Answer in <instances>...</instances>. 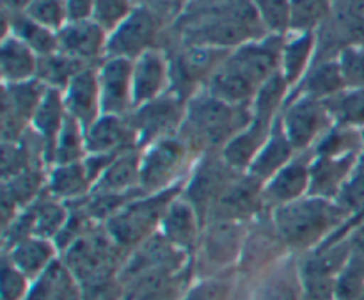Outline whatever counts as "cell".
I'll return each mask as SVG.
<instances>
[{"label":"cell","instance_id":"obj_1","mask_svg":"<svg viewBox=\"0 0 364 300\" xmlns=\"http://www.w3.org/2000/svg\"><path fill=\"white\" fill-rule=\"evenodd\" d=\"M270 217L284 247L304 255L340 235L352 220L340 203L316 195H306L301 201L272 210Z\"/></svg>","mask_w":364,"mask_h":300},{"label":"cell","instance_id":"obj_2","mask_svg":"<svg viewBox=\"0 0 364 300\" xmlns=\"http://www.w3.org/2000/svg\"><path fill=\"white\" fill-rule=\"evenodd\" d=\"M252 119L251 105H230L201 89L187 102V114L180 134L198 156L215 153Z\"/></svg>","mask_w":364,"mask_h":300},{"label":"cell","instance_id":"obj_3","mask_svg":"<svg viewBox=\"0 0 364 300\" xmlns=\"http://www.w3.org/2000/svg\"><path fill=\"white\" fill-rule=\"evenodd\" d=\"M127 258V252L110 238L103 224L92 227L60 255L63 263L82 288L98 286L119 279V272Z\"/></svg>","mask_w":364,"mask_h":300},{"label":"cell","instance_id":"obj_4","mask_svg":"<svg viewBox=\"0 0 364 300\" xmlns=\"http://www.w3.org/2000/svg\"><path fill=\"white\" fill-rule=\"evenodd\" d=\"M185 183L155 194H142L124 206L117 215L105 223L107 233L127 255L155 237L160 231L164 215L176 198L183 194Z\"/></svg>","mask_w":364,"mask_h":300},{"label":"cell","instance_id":"obj_5","mask_svg":"<svg viewBox=\"0 0 364 300\" xmlns=\"http://www.w3.org/2000/svg\"><path fill=\"white\" fill-rule=\"evenodd\" d=\"M198 159L181 134L151 142L141 149L142 191L155 194L185 183Z\"/></svg>","mask_w":364,"mask_h":300},{"label":"cell","instance_id":"obj_6","mask_svg":"<svg viewBox=\"0 0 364 300\" xmlns=\"http://www.w3.org/2000/svg\"><path fill=\"white\" fill-rule=\"evenodd\" d=\"M171 13L151 9V7H135L134 13L109 36L107 57H124L137 59L151 48H159V38L166 28Z\"/></svg>","mask_w":364,"mask_h":300},{"label":"cell","instance_id":"obj_7","mask_svg":"<svg viewBox=\"0 0 364 300\" xmlns=\"http://www.w3.org/2000/svg\"><path fill=\"white\" fill-rule=\"evenodd\" d=\"M281 123L297 153H308L334 127L327 103L309 96H290Z\"/></svg>","mask_w":364,"mask_h":300},{"label":"cell","instance_id":"obj_8","mask_svg":"<svg viewBox=\"0 0 364 300\" xmlns=\"http://www.w3.org/2000/svg\"><path fill=\"white\" fill-rule=\"evenodd\" d=\"M187 102L180 92L171 89L160 98L132 110L128 121L137 132L139 148L142 149L159 139L180 134L187 114Z\"/></svg>","mask_w":364,"mask_h":300},{"label":"cell","instance_id":"obj_9","mask_svg":"<svg viewBox=\"0 0 364 300\" xmlns=\"http://www.w3.org/2000/svg\"><path fill=\"white\" fill-rule=\"evenodd\" d=\"M235 174L238 173L231 171L224 164L219 151L205 153L196 160L194 167L185 181L183 198L198 210L205 226L217 198Z\"/></svg>","mask_w":364,"mask_h":300},{"label":"cell","instance_id":"obj_10","mask_svg":"<svg viewBox=\"0 0 364 300\" xmlns=\"http://www.w3.org/2000/svg\"><path fill=\"white\" fill-rule=\"evenodd\" d=\"M263 210H267L263 203V183L249 176L247 173L235 174L217 198L206 223L226 220L245 224Z\"/></svg>","mask_w":364,"mask_h":300},{"label":"cell","instance_id":"obj_11","mask_svg":"<svg viewBox=\"0 0 364 300\" xmlns=\"http://www.w3.org/2000/svg\"><path fill=\"white\" fill-rule=\"evenodd\" d=\"M103 114L130 116L134 103V60L124 57H105L98 64Z\"/></svg>","mask_w":364,"mask_h":300},{"label":"cell","instance_id":"obj_12","mask_svg":"<svg viewBox=\"0 0 364 300\" xmlns=\"http://www.w3.org/2000/svg\"><path fill=\"white\" fill-rule=\"evenodd\" d=\"M311 151L297 153L288 166L263 183V203L267 210L301 201L311 192Z\"/></svg>","mask_w":364,"mask_h":300},{"label":"cell","instance_id":"obj_13","mask_svg":"<svg viewBox=\"0 0 364 300\" xmlns=\"http://www.w3.org/2000/svg\"><path fill=\"white\" fill-rule=\"evenodd\" d=\"M173 89V63L166 50L151 48L134 59L135 109Z\"/></svg>","mask_w":364,"mask_h":300},{"label":"cell","instance_id":"obj_14","mask_svg":"<svg viewBox=\"0 0 364 300\" xmlns=\"http://www.w3.org/2000/svg\"><path fill=\"white\" fill-rule=\"evenodd\" d=\"M57 36H59V52L80 63L98 66L107 57L110 34L95 20L68 21L57 32Z\"/></svg>","mask_w":364,"mask_h":300},{"label":"cell","instance_id":"obj_15","mask_svg":"<svg viewBox=\"0 0 364 300\" xmlns=\"http://www.w3.org/2000/svg\"><path fill=\"white\" fill-rule=\"evenodd\" d=\"M68 116L77 119L87 130L103 114L98 66H85L78 71L63 91Z\"/></svg>","mask_w":364,"mask_h":300},{"label":"cell","instance_id":"obj_16","mask_svg":"<svg viewBox=\"0 0 364 300\" xmlns=\"http://www.w3.org/2000/svg\"><path fill=\"white\" fill-rule=\"evenodd\" d=\"M203 230H205V223L199 217L198 210L181 194L167 208L159 233L174 247L187 252L188 256H194L201 242Z\"/></svg>","mask_w":364,"mask_h":300},{"label":"cell","instance_id":"obj_17","mask_svg":"<svg viewBox=\"0 0 364 300\" xmlns=\"http://www.w3.org/2000/svg\"><path fill=\"white\" fill-rule=\"evenodd\" d=\"M311 192L309 195L336 201L348 178L358 169L361 155H315L311 151Z\"/></svg>","mask_w":364,"mask_h":300},{"label":"cell","instance_id":"obj_18","mask_svg":"<svg viewBox=\"0 0 364 300\" xmlns=\"http://www.w3.org/2000/svg\"><path fill=\"white\" fill-rule=\"evenodd\" d=\"M85 141H87V153L117 155L132 149H141L137 132L128 121V116L102 114L100 119L85 130Z\"/></svg>","mask_w":364,"mask_h":300},{"label":"cell","instance_id":"obj_19","mask_svg":"<svg viewBox=\"0 0 364 300\" xmlns=\"http://www.w3.org/2000/svg\"><path fill=\"white\" fill-rule=\"evenodd\" d=\"M272 128L274 124L263 123V121L252 117L251 123L244 130L238 132L235 137H231L226 142V146L220 149V159L224 160V164L231 171L238 174H245L249 167L252 166L256 156H258V153L265 146V142L269 141Z\"/></svg>","mask_w":364,"mask_h":300},{"label":"cell","instance_id":"obj_20","mask_svg":"<svg viewBox=\"0 0 364 300\" xmlns=\"http://www.w3.org/2000/svg\"><path fill=\"white\" fill-rule=\"evenodd\" d=\"M318 46L316 32H288L284 36L283 52H281L279 75L294 91L302 78L315 64V53Z\"/></svg>","mask_w":364,"mask_h":300},{"label":"cell","instance_id":"obj_21","mask_svg":"<svg viewBox=\"0 0 364 300\" xmlns=\"http://www.w3.org/2000/svg\"><path fill=\"white\" fill-rule=\"evenodd\" d=\"M2 256L9 259L28 279L36 281L60 258V252L53 240L31 237L16 244L14 247L4 251Z\"/></svg>","mask_w":364,"mask_h":300},{"label":"cell","instance_id":"obj_22","mask_svg":"<svg viewBox=\"0 0 364 300\" xmlns=\"http://www.w3.org/2000/svg\"><path fill=\"white\" fill-rule=\"evenodd\" d=\"M205 91L230 105H251L258 92V85L249 80L238 68L226 59L217 66V70L210 75L205 84Z\"/></svg>","mask_w":364,"mask_h":300},{"label":"cell","instance_id":"obj_23","mask_svg":"<svg viewBox=\"0 0 364 300\" xmlns=\"http://www.w3.org/2000/svg\"><path fill=\"white\" fill-rule=\"evenodd\" d=\"M95 183L89 178L84 164H68V166H52L46 176V194L50 198L75 205L92 194Z\"/></svg>","mask_w":364,"mask_h":300},{"label":"cell","instance_id":"obj_24","mask_svg":"<svg viewBox=\"0 0 364 300\" xmlns=\"http://www.w3.org/2000/svg\"><path fill=\"white\" fill-rule=\"evenodd\" d=\"M295 156H297V151H295L294 144L288 139L279 116L276 123H274L269 141L265 142L262 151L258 153V156L252 162V166L249 167L247 174L255 178V180H258L259 183H267L274 174L279 173Z\"/></svg>","mask_w":364,"mask_h":300},{"label":"cell","instance_id":"obj_25","mask_svg":"<svg viewBox=\"0 0 364 300\" xmlns=\"http://www.w3.org/2000/svg\"><path fill=\"white\" fill-rule=\"evenodd\" d=\"M66 119L68 110L66 105H64L63 91L48 87L46 96L43 98L41 105L36 110L34 117H32L31 121L32 132H34V134L41 139L43 144H45L48 167H52L53 148H55V142L57 139H59V134L60 130H63Z\"/></svg>","mask_w":364,"mask_h":300},{"label":"cell","instance_id":"obj_26","mask_svg":"<svg viewBox=\"0 0 364 300\" xmlns=\"http://www.w3.org/2000/svg\"><path fill=\"white\" fill-rule=\"evenodd\" d=\"M0 73H2V84H18V82L38 78L39 55L13 34L2 36Z\"/></svg>","mask_w":364,"mask_h":300},{"label":"cell","instance_id":"obj_27","mask_svg":"<svg viewBox=\"0 0 364 300\" xmlns=\"http://www.w3.org/2000/svg\"><path fill=\"white\" fill-rule=\"evenodd\" d=\"M345 89H347V84H345L340 64L334 55L329 59L315 60L311 70L306 73V77L291 91L290 96H309V98L327 102Z\"/></svg>","mask_w":364,"mask_h":300},{"label":"cell","instance_id":"obj_28","mask_svg":"<svg viewBox=\"0 0 364 300\" xmlns=\"http://www.w3.org/2000/svg\"><path fill=\"white\" fill-rule=\"evenodd\" d=\"M2 36L13 34L14 38L23 41L28 48L34 50L39 57H46L59 52V36H57V32L38 23V21L28 18L25 13L11 14L2 11Z\"/></svg>","mask_w":364,"mask_h":300},{"label":"cell","instance_id":"obj_29","mask_svg":"<svg viewBox=\"0 0 364 300\" xmlns=\"http://www.w3.org/2000/svg\"><path fill=\"white\" fill-rule=\"evenodd\" d=\"M134 191H142L141 149H132L117 155L95 185L92 194H123Z\"/></svg>","mask_w":364,"mask_h":300},{"label":"cell","instance_id":"obj_30","mask_svg":"<svg viewBox=\"0 0 364 300\" xmlns=\"http://www.w3.org/2000/svg\"><path fill=\"white\" fill-rule=\"evenodd\" d=\"M27 300H84V288L59 258L43 276L32 281Z\"/></svg>","mask_w":364,"mask_h":300},{"label":"cell","instance_id":"obj_31","mask_svg":"<svg viewBox=\"0 0 364 300\" xmlns=\"http://www.w3.org/2000/svg\"><path fill=\"white\" fill-rule=\"evenodd\" d=\"M48 85L39 78H32L18 84H2V110L16 116L18 119L31 124L36 110L46 96Z\"/></svg>","mask_w":364,"mask_h":300},{"label":"cell","instance_id":"obj_32","mask_svg":"<svg viewBox=\"0 0 364 300\" xmlns=\"http://www.w3.org/2000/svg\"><path fill=\"white\" fill-rule=\"evenodd\" d=\"M50 167L38 166L2 180V194L7 195L20 210L28 208L46 192V176Z\"/></svg>","mask_w":364,"mask_h":300},{"label":"cell","instance_id":"obj_33","mask_svg":"<svg viewBox=\"0 0 364 300\" xmlns=\"http://www.w3.org/2000/svg\"><path fill=\"white\" fill-rule=\"evenodd\" d=\"M34 215V237L55 240L57 235L63 231L64 224L70 219V205L43 194L41 198L31 205Z\"/></svg>","mask_w":364,"mask_h":300},{"label":"cell","instance_id":"obj_34","mask_svg":"<svg viewBox=\"0 0 364 300\" xmlns=\"http://www.w3.org/2000/svg\"><path fill=\"white\" fill-rule=\"evenodd\" d=\"M326 103L336 127L364 132V89L347 87Z\"/></svg>","mask_w":364,"mask_h":300},{"label":"cell","instance_id":"obj_35","mask_svg":"<svg viewBox=\"0 0 364 300\" xmlns=\"http://www.w3.org/2000/svg\"><path fill=\"white\" fill-rule=\"evenodd\" d=\"M87 141H85V128L68 116L63 130H60L59 139L53 148L52 166H68V164L84 162L87 156Z\"/></svg>","mask_w":364,"mask_h":300},{"label":"cell","instance_id":"obj_36","mask_svg":"<svg viewBox=\"0 0 364 300\" xmlns=\"http://www.w3.org/2000/svg\"><path fill=\"white\" fill-rule=\"evenodd\" d=\"M85 66H91V64H84L80 63V60L73 59V57L66 55V53L55 52L52 53V55L39 57L38 78L41 82H45L48 87L64 91L66 85L70 84L71 78H73L78 71L84 70Z\"/></svg>","mask_w":364,"mask_h":300},{"label":"cell","instance_id":"obj_37","mask_svg":"<svg viewBox=\"0 0 364 300\" xmlns=\"http://www.w3.org/2000/svg\"><path fill=\"white\" fill-rule=\"evenodd\" d=\"M333 0H290V32H318Z\"/></svg>","mask_w":364,"mask_h":300},{"label":"cell","instance_id":"obj_38","mask_svg":"<svg viewBox=\"0 0 364 300\" xmlns=\"http://www.w3.org/2000/svg\"><path fill=\"white\" fill-rule=\"evenodd\" d=\"M267 34L287 36L290 32V0H251Z\"/></svg>","mask_w":364,"mask_h":300},{"label":"cell","instance_id":"obj_39","mask_svg":"<svg viewBox=\"0 0 364 300\" xmlns=\"http://www.w3.org/2000/svg\"><path fill=\"white\" fill-rule=\"evenodd\" d=\"M137 4L134 0H95L92 20L112 34L128 16L135 11Z\"/></svg>","mask_w":364,"mask_h":300},{"label":"cell","instance_id":"obj_40","mask_svg":"<svg viewBox=\"0 0 364 300\" xmlns=\"http://www.w3.org/2000/svg\"><path fill=\"white\" fill-rule=\"evenodd\" d=\"M25 14L38 23L59 32L68 23L66 0H32Z\"/></svg>","mask_w":364,"mask_h":300},{"label":"cell","instance_id":"obj_41","mask_svg":"<svg viewBox=\"0 0 364 300\" xmlns=\"http://www.w3.org/2000/svg\"><path fill=\"white\" fill-rule=\"evenodd\" d=\"M336 59L347 87L364 89V46L345 45Z\"/></svg>","mask_w":364,"mask_h":300},{"label":"cell","instance_id":"obj_42","mask_svg":"<svg viewBox=\"0 0 364 300\" xmlns=\"http://www.w3.org/2000/svg\"><path fill=\"white\" fill-rule=\"evenodd\" d=\"M32 281L13 263L2 256V276H0V300H27Z\"/></svg>","mask_w":364,"mask_h":300},{"label":"cell","instance_id":"obj_43","mask_svg":"<svg viewBox=\"0 0 364 300\" xmlns=\"http://www.w3.org/2000/svg\"><path fill=\"white\" fill-rule=\"evenodd\" d=\"M233 290L235 286L231 279L210 276L199 283L191 284L181 300H231Z\"/></svg>","mask_w":364,"mask_h":300},{"label":"cell","instance_id":"obj_44","mask_svg":"<svg viewBox=\"0 0 364 300\" xmlns=\"http://www.w3.org/2000/svg\"><path fill=\"white\" fill-rule=\"evenodd\" d=\"M352 217L364 213V167L358 166L336 199Z\"/></svg>","mask_w":364,"mask_h":300},{"label":"cell","instance_id":"obj_45","mask_svg":"<svg viewBox=\"0 0 364 300\" xmlns=\"http://www.w3.org/2000/svg\"><path fill=\"white\" fill-rule=\"evenodd\" d=\"M124 290L119 279L98 284V286L84 288V300H123Z\"/></svg>","mask_w":364,"mask_h":300},{"label":"cell","instance_id":"obj_46","mask_svg":"<svg viewBox=\"0 0 364 300\" xmlns=\"http://www.w3.org/2000/svg\"><path fill=\"white\" fill-rule=\"evenodd\" d=\"M68 20L70 21H84L92 20L95 13V0H66Z\"/></svg>","mask_w":364,"mask_h":300},{"label":"cell","instance_id":"obj_47","mask_svg":"<svg viewBox=\"0 0 364 300\" xmlns=\"http://www.w3.org/2000/svg\"><path fill=\"white\" fill-rule=\"evenodd\" d=\"M137 6L142 7H151V9L166 11V13H171V11H176L178 6L174 4V0H134Z\"/></svg>","mask_w":364,"mask_h":300},{"label":"cell","instance_id":"obj_48","mask_svg":"<svg viewBox=\"0 0 364 300\" xmlns=\"http://www.w3.org/2000/svg\"><path fill=\"white\" fill-rule=\"evenodd\" d=\"M32 0H2V11L11 14L25 13V9L28 7Z\"/></svg>","mask_w":364,"mask_h":300},{"label":"cell","instance_id":"obj_49","mask_svg":"<svg viewBox=\"0 0 364 300\" xmlns=\"http://www.w3.org/2000/svg\"><path fill=\"white\" fill-rule=\"evenodd\" d=\"M192 2H196V0H174V4L178 6V9H181V7L188 6V4H192Z\"/></svg>","mask_w":364,"mask_h":300},{"label":"cell","instance_id":"obj_50","mask_svg":"<svg viewBox=\"0 0 364 300\" xmlns=\"http://www.w3.org/2000/svg\"><path fill=\"white\" fill-rule=\"evenodd\" d=\"M359 166L364 167V148H363V153H361V160H359Z\"/></svg>","mask_w":364,"mask_h":300},{"label":"cell","instance_id":"obj_51","mask_svg":"<svg viewBox=\"0 0 364 300\" xmlns=\"http://www.w3.org/2000/svg\"><path fill=\"white\" fill-rule=\"evenodd\" d=\"M358 300H364V290H363V294L359 295V299H358Z\"/></svg>","mask_w":364,"mask_h":300}]
</instances>
